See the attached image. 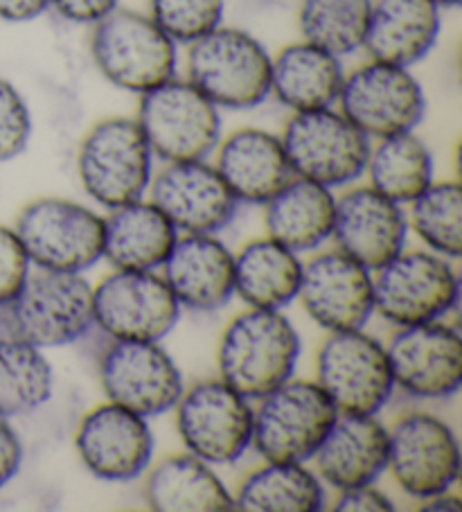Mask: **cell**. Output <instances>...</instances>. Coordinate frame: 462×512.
Masks as SVG:
<instances>
[{
	"instance_id": "cell-21",
	"label": "cell",
	"mask_w": 462,
	"mask_h": 512,
	"mask_svg": "<svg viewBox=\"0 0 462 512\" xmlns=\"http://www.w3.org/2000/svg\"><path fill=\"white\" fill-rule=\"evenodd\" d=\"M332 240L368 271H377L406 249L408 219L404 206L370 185H348L336 197Z\"/></svg>"
},
{
	"instance_id": "cell-44",
	"label": "cell",
	"mask_w": 462,
	"mask_h": 512,
	"mask_svg": "<svg viewBox=\"0 0 462 512\" xmlns=\"http://www.w3.org/2000/svg\"><path fill=\"white\" fill-rule=\"evenodd\" d=\"M431 3H435L440 7V10H456V7H460L462 0H431Z\"/></svg>"
},
{
	"instance_id": "cell-17",
	"label": "cell",
	"mask_w": 462,
	"mask_h": 512,
	"mask_svg": "<svg viewBox=\"0 0 462 512\" xmlns=\"http://www.w3.org/2000/svg\"><path fill=\"white\" fill-rule=\"evenodd\" d=\"M395 391L415 400H449L462 386V337L444 321L395 328L386 343Z\"/></svg>"
},
{
	"instance_id": "cell-6",
	"label": "cell",
	"mask_w": 462,
	"mask_h": 512,
	"mask_svg": "<svg viewBox=\"0 0 462 512\" xmlns=\"http://www.w3.org/2000/svg\"><path fill=\"white\" fill-rule=\"evenodd\" d=\"M136 120L158 163L208 161L224 136L221 109L179 75L138 95Z\"/></svg>"
},
{
	"instance_id": "cell-4",
	"label": "cell",
	"mask_w": 462,
	"mask_h": 512,
	"mask_svg": "<svg viewBox=\"0 0 462 512\" xmlns=\"http://www.w3.org/2000/svg\"><path fill=\"white\" fill-rule=\"evenodd\" d=\"M91 59L106 82L142 95L179 75V46L147 12L115 7L91 25Z\"/></svg>"
},
{
	"instance_id": "cell-18",
	"label": "cell",
	"mask_w": 462,
	"mask_h": 512,
	"mask_svg": "<svg viewBox=\"0 0 462 512\" xmlns=\"http://www.w3.org/2000/svg\"><path fill=\"white\" fill-rule=\"evenodd\" d=\"M298 298L325 332L363 330L375 316L372 271L336 246L302 262Z\"/></svg>"
},
{
	"instance_id": "cell-22",
	"label": "cell",
	"mask_w": 462,
	"mask_h": 512,
	"mask_svg": "<svg viewBox=\"0 0 462 512\" xmlns=\"http://www.w3.org/2000/svg\"><path fill=\"white\" fill-rule=\"evenodd\" d=\"M161 276L179 305L192 312H217L235 296L233 253L217 235H179Z\"/></svg>"
},
{
	"instance_id": "cell-11",
	"label": "cell",
	"mask_w": 462,
	"mask_h": 512,
	"mask_svg": "<svg viewBox=\"0 0 462 512\" xmlns=\"http://www.w3.org/2000/svg\"><path fill=\"white\" fill-rule=\"evenodd\" d=\"M316 384L348 416H379L395 395L386 346L363 330L327 332L316 352Z\"/></svg>"
},
{
	"instance_id": "cell-12",
	"label": "cell",
	"mask_w": 462,
	"mask_h": 512,
	"mask_svg": "<svg viewBox=\"0 0 462 512\" xmlns=\"http://www.w3.org/2000/svg\"><path fill=\"white\" fill-rule=\"evenodd\" d=\"M176 431L185 452L210 465H233L253 443V402L224 379L208 377L183 388Z\"/></svg>"
},
{
	"instance_id": "cell-41",
	"label": "cell",
	"mask_w": 462,
	"mask_h": 512,
	"mask_svg": "<svg viewBox=\"0 0 462 512\" xmlns=\"http://www.w3.org/2000/svg\"><path fill=\"white\" fill-rule=\"evenodd\" d=\"M23 465V443L10 422L0 418V488H5Z\"/></svg>"
},
{
	"instance_id": "cell-32",
	"label": "cell",
	"mask_w": 462,
	"mask_h": 512,
	"mask_svg": "<svg viewBox=\"0 0 462 512\" xmlns=\"http://www.w3.org/2000/svg\"><path fill=\"white\" fill-rule=\"evenodd\" d=\"M363 176L370 188L408 206L435 181V161L429 145L415 131H404L372 140Z\"/></svg>"
},
{
	"instance_id": "cell-30",
	"label": "cell",
	"mask_w": 462,
	"mask_h": 512,
	"mask_svg": "<svg viewBox=\"0 0 462 512\" xmlns=\"http://www.w3.org/2000/svg\"><path fill=\"white\" fill-rule=\"evenodd\" d=\"M235 296L246 307L257 310H284L298 298L302 260L287 246L269 235L246 242L233 253Z\"/></svg>"
},
{
	"instance_id": "cell-1",
	"label": "cell",
	"mask_w": 462,
	"mask_h": 512,
	"mask_svg": "<svg viewBox=\"0 0 462 512\" xmlns=\"http://www.w3.org/2000/svg\"><path fill=\"white\" fill-rule=\"evenodd\" d=\"M302 339L282 310L246 307L221 332L217 373L246 400L257 402L296 375Z\"/></svg>"
},
{
	"instance_id": "cell-14",
	"label": "cell",
	"mask_w": 462,
	"mask_h": 512,
	"mask_svg": "<svg viewBox=\"0 0 462 512\" xmlns=\"http://www.w3.org/2000/svg\"><path fill=\"white\" fill-rule=\"evenodd\" d=\"M460 465V443L449 422L429 411H406L390 425L386 470L411 499L453 490Z\"/></svg>"
},
{
	"instance_id": "cell-27",
	"label": "cell",
	"mask_w": 462,
	"mask_h": 512,
	"mask_svg": "<svg viewBox=\"0 0 462 512\" xmlns=\"http://www.w3.org/2000/svg\"><path fill=\"white\" fill-rule=\"evenodd\" d=\"M142 497L156 512H230L235 497L212 465L190 452L170 454L147 467Z\"/></svg>"
},
{
	"instance_id": "cell-2",
	"label": "cell",
	"mask_w": 462,
	"mask_h": 512,
	"mask_svg": "<svg viewBox=\"0 0 462 512\" xmlns=\"http://www.w3.org/2000/svg\"><path fill=\"white\" fill-rule=\"evenodd\" d=\"M93 330V287L84 273L30 269L10 303L0 305V337L41 350L82 341Z\"/></svg>"
},
{
	"instance_id": "cell-16",
	"label": "cell",
	"mask_w": 462,
	"mask_h": 512,
	"mask_svg": "<svg viewBox=\"0 0 462 512\" xmlns=\"http://www.w3.org/2000/svg\"><path fill=\"white\" fill-rule=\"evenodd\" d=\"M97 366L106 400L147 420L174 411L185 388L181 368L161 341L106 339Z\"/></svg>"
},
{
	"instance_id": "cell-31",
	"label": "cell",
	"mask_w": 462,
	"mask_h": 512,
	"mask_svg": "<svg viewBox=\"0 0 462 512\" xmlns=\"http://www.w3.org/2000/svg\"><path fill=\"white\" fill-rule=\"evenodd\" d=\"M235 510L242 512H321L327 508L325 483L305 463H273L248 472L239 483Z\"/></svg>"
},
{
	"instance_id": "cell-10",
	"label": "cell",
	"mask_w": 462,
	"mask_h": 512,
	"mask_svg": "<svg viewBox=\"0 0 462 512\" xmlns=\"http://www.w3.org/2000/svg\"><path fill=\"white\" fill-rule=\"evenodd\" d=\"M14 233L37 269L84 273L104 258V217L70 199L30 201L16 217Z\"/></svg>"
},
{
	"instance_id": "cell-26",
	"label": "cell",
	"mask_w": 462,
	"mask_h": 512,
	"mask_svg": "<svg viewBox=\"0 0 462 512\" xmlns=\"http://www.w3.org/2000/svg\"><path fill=\"white\" fill-rule=\"evenodd\" d=\"M343 59L309 41H293L271 55V95L291 113L336 107Z\"/></svg>"
},
{
	"instance_id": "cell-13",
	"label": "cell",
	"mask_w": 462,
	"mask_h": 512,
	"mask_svg": "<svg viewBox=\"0 0 462 512\" xmlns=\"http://www.w3.org/2000/svg\"><path fill=\"white\" fill-rule=\"evenodd\" d=\"M426 107V93L411 68L375 59L345 73L336 102V109L370 140L415 131Z\"/></svg>"
},
{
	"instance_id": "cell-15",
	"label": "cell",
	"mask_w": 462,
	"mask_h": 512,
	"mask_svg": "<svg viewBox=\"0 0 462 512\" xmlns=\"http://www.w3.org/2000/svg\"><path fill=\"white\" fill-rule=\"evenodd\" d=\"M181 305L158 271L113 269L93 287V328L104 339L163 341Z\"/></svg>"
},
{
	"instance_id": "cell-3",
	"label": "cell",
	"mask_w": 462,
	"mask_h": 512,
	"mask_svg": "<svg viewBox=\"0 0 462 512\" xmlns=\"http://www.w3.org/2000/svg\"><path fill=\"white\" fill-rule=\"evenodd\" d=\"M185 48V79L217 109L251 111L271 97V52L251 32L221 23Z\"/></svg>"
},
{
	"instance_id": "cell-23",
	"label": "cell",
	"mask_w": 462,
	"mask_h": 512,
	"mask_svg": "<svg viewBox=\"0 0 462 512\" xmlns=\"http://www.w3.org/2000/svg\"><path fill=\"white\" fill-rule=\"evenodd\" d=\"M212 156V165L239 203L264 206L296 176L280 134L260 127H239L221 136Z\"/></svg>"
},
{
	"instance_id": "cell-7",
	"label": "cell",
	"mask_w": 462,
	"mask_h": 512,
	"mask_svg": "<svg viewBox=\"0 0 462 512\" xmlns=\"http://www.w3.org/2000/svg\"><path fill=\"white\" fill-rule=\"evenodd\" d=\"M253 443L262 461L307 463L339 418L316 379L291 377L253 402Z\"/></svg>"
},
{
	"instance_id": "cell-43",
	"label": "cell",
	"mask_w": 462,
	"mask_h": 512,
	"mask_svg": "<svg viewBox=\"0 0 462 512\" xmlns=\"http://www.w3.org/2000/svg\"><path fill=\"white\" fill-rule=\"evenodd\" d=\"M460 508H462L460 497L458 494H453L451 490L433 494V497L420 499V503H417V510L422 512H460Z\"/></svg>"
},
{
	"instance_id": "cell-8",
	"label": "cell",
	"mask_w": 462,
	"mask_h": 512,
	"mask_svg": "<svg viewBox=\"0 0 462 512\" xmlns=\"http://www.w3.org/2000/svg\"><path fill=\"white\" fill-rule=\"evenodd\" d=\"M375 314L395 328L444 321L460 303L453 260L429 249H404L372 271Z\"/></svg>"
},
{
	"instance_id": "cell-25",
	"label": "cell",
	"mask_w": 462,
	"mask_h": 512,
	"mask_svg": "<svg viewBox=\"0 0 462 512\" xmlns=\"http://www.w3.org/2000/svg\"><path fill=\"white\" fill-rule=\"evenodd\" d=\"M442 32V10L431 0H372L363 39L368 59L413 68L431 55Z\"/></svg>"
},
{
	"instance_id": "cell-34",
	"label": "cell",
	"mask_w": 462,
	"mask_h": 512,
	"mask_svg": "<svg viewBox=\"0 0 462 512\" xmlns=\"http://www.w3.org/2000/svg\"><path fill=\"white\" fill-rule=\"evenodd\" d=\"M372 0H300L298 28L300 39L350 57L363 48Z\"/></svg>"
},
{
	"instance_id": "cell-39",
	"label": "cell",
	"mask_w": 462,
	"mask_h": 512,
	"mask_svg": "<svg viewBox=\"0 0 462 512\" xmlns=\"http://www.w3.org/2000/svg\"><path fill=\"white\" fill-rule=\"evenodd\" d=\"M334 512H393L395 503L375 483L339 490L332 503Z\"/></svg>"
},
{
	"instance_id": "cell-24",
	"label": "cell",
	"mask_w": 462,
	"mask_h": 512,
	"mask_svg": "<svg viewBox=\"0 0 462 512\" xmlns=\"http://www.w3.org/2000/svg\"><path fill=\"white\" fill-rule=\"evenodd\" d=\"M312 461L318 479L336 492L377 483L388 467V427L377 416L339 413Z\"/></svg>"
},
{
	"instance_id": "cell-5",
	"label": "cell",
	"mask_w": 462,
	"mask_h": 512,
	"mask_svg": "<svg viewBox=\"0 0 462 512\" xmlns=\"http://www.w3.org/2000/svg\"><path fill=\"white\" fill-rule=\"evenodd\" d=\"M156 158L136 118L97 120L77 147V176L84 192L106 210L145 199Z\"/></svg>"
},
{
	"instance_id": "cell-33",
	"label": "cell",
	"mask_w": 462,
	"mask_h": 512,
	"mask_svg": "<svg viewBox=\"0 0 462 512\" xmlns=\"http://www.w3.org/2000/svg\"><path fill=\"white\" fill-rule=\"evenodd\" d=\"M52 366L28 341L0 337V418H21L52 397Z\"/></svg>"
},
{
	"instance_id": "cell-38",
	"label": "cell",
	"mask_w": 462,
	"mask_h": 512,
	"mask_svg": "<svg viewBox=\"0 0 462 512\" xmlns=\"http://www.w3.org/2000/svg\"><path fill=\"white\" fill-rule=\"evenodd\" d=\"M32 269L14 228L0 226V305L10 303Z\"/></svg>"
},
{
	"instance_id": "cell-19",
	"label": "cell",
	"mask_w": 462,
	"mask_h": 512,
	"mask_svg": "<svg viewBox=\"0 0 462 512\" xmlns=\"http://www.w3.org/2000/svg\"><path fill=\"white\" fill-rule=\"evenodd\" d=\"M75 449L79 461L95 479L131 483L147 472L156 440L147 418L106 400L79 420Z\"/></svg>"
},
{
	"instance_id": "cell-36",
	"label": "cell",
	"mask_w": 462,
	"mask_h": 512,
	"mask_svg": "<svg viewBox=\"0 0 462 512\" xmlns=\"http://www.w3.org/2000/svg\"><path fill=\"white\" fill-rule=\"evenodd\" d=\"M147 14L176 46H190L224 23L226 0H147Z\"/></svg>"
},
{
	"instance_id": "cell-29",
	"label": "cell",
	"mask_w": 462,
	"mask_h": 512,
	"mask_svg": "<svg viewBox=\"0 0 462 512\" xmlns=\"http://www.w3.org/2000/svg\"><path fill=\"white\" fill-rule=\"evenodd\" d=\"M334 190L314 181L293 179L264 203V228L271 240L293 253H314L332 240Z\"/></svg>"
},
{
	"instance_id": "cell-28",
	"label": "cell",
	"mask_w": 462,
	"mask_h": 512,
	"mask_svg": "<svg viewBox=\"0 0 462 512\" xmlns=\"http://www.w3.org/2000/svg\"><path fill=\"white\" fill-rule=\"evenodd\" d=\"M179 231L151 201H131L104 217V258L113 269L161 271Z\"/></svg>"
},
{
	"instance_id": "cell-40",
	"label": "cell",
	"mask_w": 462,
	"mask_h": 512,
	"mask_svg": "<svg viewBox=\"0 0 462 512\" xmlns=\"http://www.w3.org/2000/svg\"><path fill=\"white\" fill-rule=\"evenodd\" d=\"M118 5L120 0H50V10L75 25H93Z\"/></svg>"
},
{
	"instance_id": "cell-37",
	"label": "cell",
	"mask_w": 462,
	"mask_h": 512,
	"mask_svg": "<svg viewBox=\"0 0 462 512\" xmlns=\"http://www.w3.org/2000/svg\"><path fill=\"white\" fill-rule=\"evenodd\" d=\"M32 113L10 79L0 77V163L14 161L30 145Z\"/></svg>"
},
{
	"instance_id": "cell-20",
	"label": "cell",
	"mask_w": 462,
	"mask_h": 512,
	"mask_svg": "<svg viewBox=\"0 0 462 512\" xmlns=\"http://www.w3.org/2000/svg\"><path fill=\"white\" fill-rule=\"evenodd\" d=\"M149 201L181 235H217L235 222L239 201L208 161L163 163L149 183Z\"/></svg>"
},
{
	"instance_id": "cell-9",
	"label": "cell",
	"mask_w": 462,
	"mask_h": 512,
	"mask_svg": "<svg viewBox=\"0 0 462 512\" xmlns=\"http://www.w3.org/2000/svg\"><path fill=\"white\" fill-rule=\"evenodd\" d=\"M280 140L293 174L330 190L363 179L372 143L336 107L291 113Z\"/></svg>"
},
{
	"instance_id": "cell-35",
	"label": "cell",
	"mask_w": 462,
	"mask_h": 512,
	"mask_svg": "<svg viewBox=\"0 0 462 512\" xmlns=\"http://www.w3.org/2000/svg\"><path fill=\"white\" fill-rule=\"evenodd\" d=\"M408 210V231L426 249L449 260L462 255V188L458 181H433Z\"/></svg>"
},
{
	"instance_id": "cell-42",
	"label": "cell",
	"mask_w": 462,
	"mask_h": 512,
	"mask_svg": "<svg viewBox=\"0 0 462 512\" xmlns=\"http://www.w3.org/2000/svg\"><path fill=\"white\" fill-rule=\"evenodd\" d=\"M50 10V0H0V21L30 23Z\"/></svg>"
}]
</instances>
